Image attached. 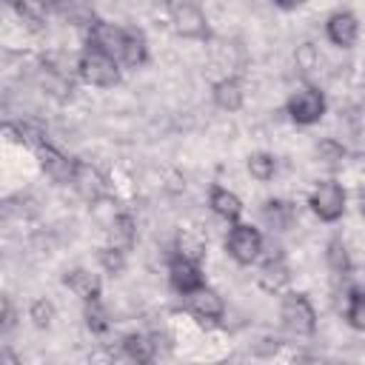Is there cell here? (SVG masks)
<instances>
[{
  "mask_svg": "<svg viewBox=\"0 0 365 365\" xmlns=\"http://www.w3.org/2000/svg\"><path fill=\"white\" fill-rule=\"evenodd\" d=\"M325 34L334 46L339 48H351L356 43V34H359V23L351 11H334L325 23Z\"/></svg>",
  "mask_w": 365,
  "mask_h": 365,
  "instance_id": "7c38bea8",
  "label": "cell"
},
{
  "mask_svg": "<svg viewBox=\"0 0 365 365\" xmlns=\"http://www.w3.org/2000/svg\"><path fill=\"white\" fill-rule=\"evenodd\" d=\"M317 157H319L322 163L334 165L336 160H342V157H345V148H342L339 143H334V140H322V143L317 145Z\"/></svg>",
  "mask_w": 365,
  "mask_h": 365,
  "instance_id": "f1b7e54d",
  "label": "cell"
},
{
  "mask_svg": "<svg viewBox=\"0 0 365 365\" xmlns=\"http://www.w3.org/2000/svg\"><path fill=\"white\" fill-rule=\"evenodd\" d=\"M325 259H328L331 271H336V274H348V271H351V257H348V248H345L342 240H331V242H328Z\"/></svg>",
  "mask_w": 365,
  "mask_h": 365,
  "instance_id": "cb8c5ba5",
  "label": "cell"
},
{
  "mask_svg": "<svg viewBox=\"0 0 365 365\" xmlns=\"http://www.w3.org/2000/svg\"><path fill=\"white\" fill-rule=\"evenodd\" d=\"M51 9H54L63 20H68L71 26H91V23L97 20L88 0H54Z\"/></svg>",
  "mask_w": 365,
  "mask_h": 365,
  "instance_id": "e0dca14e",
  "label": "cell"
},
{
  "mask_svg": "<svg viewBox=\"0 0 365 365\" xmlns=\"http://www.w3.org/2000/svg\"><path fill=\"white\" fill-rule=\"evenodd\" d=\"M123 257H125V251L111 248V245L100 251V262H103V268H106L108 274H120V271H123Z\"/></svg>",
  "mask_w": 365,
  "mask_h": 365,
  "instance_id": "f546056e",
  "label": "cell"
},
{
  "mask_svg": "<svg viewBox=\"0 0 365 365\" xmlns=\"http://www.w3.org/2000/svg\"><path fill=\"white\" fill-rule=\"evenodd\" d=\"M171 20L177 34L182 37H205V14L200 11V6L194 0H177L171 6Z\"/></svg>",
  "mask_w": 365,
  "mask_h": 365,
  "instance_id": "52a82bcc",
  "label": "cell"
},
{
  "mask_svg": "<svg viewBox=\"0 0 365 365\" xmlns=\"http://www.w3.org/2000/svg\"><path fill=\"white\" fill-rule=\"evenodd\" d=\"M208 205H211V211H214L217 217H222L225 222H237L240 214H242L240 197H237L234 191L222 188V185H211V191H208Z\"/></svg>",
  "mask_w": 365,
  "mask_h": 365,
  "instance_id": "9a60e30c",
  "label": "cell"
},
{
  "mask_svg": "<svg viewBox=\"0 0 365 365\" xmlns=\"http://www.w3.org/2000/svg\"><path fill=\"white\" fill-rule=\"evenodd\" d=\"M9 6H14L17 9V14L23 17V20H29V23H43V17H46V11H48V3L46 0H9Z\"/></svg>",
  "mask_w": 365,
  "mask_h": 365,
  "instance_id": "d4e9b609",
  "label": "cell"
},
{
  "mask_svg": "<svg viewBox=\"0 0 365 365\" xmlns=\"http://www.w3.org/2000/svg\"><path fill=\"white\" fill-rule=\"evenodd\" d=\"M77 71L83 77V83L94 86V88H114L120 83V60H114L106 51L97 48H86L80 54Z\"/></svg>",
  "mask_w": 365,
  "mask_h": 365,
  "instance_id": "7a4b0ae2",
  "label": "cell"
},
{
  "mask_svg": "<svg viewBox=\"0 0 365 365\" xmlns=\"http://www.w3.org/2000/svg\"><path fill=\"white\" fill-rule=\"evenodd\" d=\"M177 254H180V257H185V259L200 262V259H202V254H205V245H202V240H197L194 234L182 231V234L177 237Z\"/></svg>",
  "mask_w": 365,
  "mask_h": 365,
  "instance_id": "4316f807",
  "label": "cell"
},
{
  "mask_svg": "<svg viewBox=\"0 0 365 365\" xmlns=\"http://www.w3.org/2000/svg\"><path fill=\"white\" fill-rule=\"evenodd\" d=\"M185 305H188V311H191L194 317L208 319V322H217V319H222V314H225L222 297H220L214 288H208V285H200L197 291L185 294Z\"/></svg>",
  "mask_w": 365,
  "mask_h": 365,
  "instance_id": "30bf717a",
  "label": "cell"
},
{
  "mask_svg": "<svg viewBox=\"0 0 365 365\" xmlns=\"http://www.w3.org/2000/svg\"><path fill=\"white\" fill-rule=\"evenodd\" d=\"M225 248H228V254H231L234 262L251 265V262H257V257H259V251H262V234H259L254 225L231 222Z\"/></svg>",
  "mask_w": 365,
  "mask_h": 365,
  "instance_id": "5b68a950",
  "label": "cell"
},
{
  "mask_svg": "<svg viewBox=\"0 0 365 365\" xmlns=\"http://www.w3.org/2000/svg\"><path fill=\"white\" fill-rule=\"evenodd\" d=\"M262 220H265L274 231H285V228L291 225V220H294V211H291V205L282 202V200H268V202L262 205Z\"/></svg>",
  "mask_w": 365,
  "mask_h": 365,
  "instance_id": "44dd1931",
  "label": "cell"
},
{
  "mask_svg": "<svg viewBox=\"0 0 365 365\" xmlns=\"http://www.w3.org/2000/svg\"><path fill=\"white\" fill-rule=\"evenodd\" d=\"M279 319L282 325L297 336H311L317 331V311L302 291H285L279 302Z\"/></svg>",
  "mask_w": 365,
  "mask_h": 365,
  "instance_id": "6da1fadb",
  "label": "cell"
},
{
  "mask_svg": "<svg viewBox=\"0 0 365 365\" xmlns=\"http://www.w3.org/2000/svg\"><path fill=\"white\" fill-rule=\"evenodd\" d=\"M86 328L91 331V334H106L108 331V314H106V308L100 305V299H94V302H86Z\"/></svg>",
  "mask_w": 365,
  "mask_h": 365,
  "instance_id": "484cf974",
  "label": "cell"
},
{
  "mask_svg": "<svg viewBox=\"0 0 365 365\" xmlns=\"http://www.w3.org/2000/svg\"><path fill=\"white\" fill-rule=\"evenodd\" d=\"M285 111H288V117H291L297 125H314V123H319L322 114H325V97H322L319 88L302 86V88H297V91L288 97Z\"/></svg>",
  "mask_w": 365,
  "mask_h": 365,
  "instance_id": "3957f363",
  "label": "cell"
},
{
  "mask_svg": "<svg viewBox=\"0 0 365 365\" xmlns=\"http://www.w3.org/2000/svg\"><path fill=\"white\" fill-rule=\"evenodd\" d=\"M308 205L322 222H336L345 214V188L339 182H334V180H322L311 191Z\"/></svg>",
  "mask_w": 365,
  "mask_h": 365,
  "instance_id": "277c9868",
  "label": "cell"
},
{
  "mask_svg": "<svg viewBox=\"0 0 365 365\" xmlns=\"http://www.w3.org/2000/svg\"><path fill=\"white\" fill-rule=\"evenodd\" d=\"M279 9H297V6H302L305 0H274Z\"/></svg>",
  "mask_w": 365,
  "mask_h": 365,
  "instance_id": "1f68e13d",
  "label": "cell"
},
{
  "mask_svg": "<svg viewBox=\"0 0 365 365\" xmlns=\"http://www.w3.org/2000/svg\"><path fill=\"white\" fill-rule=\"evenodd\" d=\"M125 31L128 29H120L114 23H106V20H94L88 26V48H97V51H106L111 54L114 60H120V51H123V40H125Z\"/></svg>",
  "mask_w": 365,
  "mask_h": 365,
  "instance_id": "8992f818",
  "label": "cell"
},
{
  "mask_svg": "<svg viewBox=\"0 0 365 365\" xmlns=\"http://www.w3.org/2000/svg\"><path fill=\"white\" fill-rule=\"evenodd\" d=\"M248 171H251V177L257 182H268L274 177V171H277V160L271 154H265V151H257V154L248 157Z\"/></svg>",
  "mask_w": 365,
  "mask_h": 365,
  "instance_id": "603a6c76",
  "label": "cell"
},
{
  "mask_svg": "<svg viewBox=\"0 0 365 365\" xmlns=\"http://www.w3.org/2000/svg\"><path fill=\"white\" fill-rule=\"evenodd\" d=\"M168 279H171V288L177 291V294H191V291H197L200 285H205V279H202V271H200V262H194V259H185V257H174L171 259V265H168Z\"/></svg>",
  "mask_w": 365,
  "mask_h": 365,
  "instance_id": "9c48e42d",
  "label": "cell"
},
{
  "mask_svg": "<svg viewBox=\"0 0 365 365\" xmlns=\"http://www.w3.org/2000/svg\"><path fill=\"white\" fill-rule=\"evenodd\" d=\"M148 57V48H145V40L143 34L137 31H125V40H123V51H120V66H128V68H140Z\"/></svg>",
  "mask_w": 365,
  "mask_h": 365,
  "instance_id": "ffe728a7",
  "label": "cell"
},
{
  "mask_svg": "<svg viewBox=\"0 0 365 365\" xmlns=\"http://www.w3.org/2000/svg\"><path fill=\"white\" fill-rule=\"evenodd\" d=\"M356 202H359V214L365 217V188L359 191V197H356Z\"/></svg>",
  "mask_w": 365,
  "mask_h": 365,
  "instance_id": "d6a6232c",
  "label": "cell"
},
{
  "mask_svg": "<svg viewBox=\"0 0 365 365\" xmlns=\"http://www.w3.org/2000/svg\"><path fill=\"white\" fill-rule=\"evenodd\" d=\"M63 285H66L71 294H77L83 302H94V299H100V277L91 274V271H86V268H74V271H68V274L63 277Z\"/></svg>",
  "mask_w": 365,
  "mask_h": 365,
  "instance_id": "5bb4252c",
  "label": "cell"
},
{
  "mask_svg": "<svg viewBox=\"0 0 365 365\" xmlns=\"http://www.w3.org/2000/svg\"><path fill=\"white\" fill-rule=\"evenodd\" d=\"M345 319H348L351 328L365 331V291H362V288H351V291H348Z\"/></svg>",
  "mask_w": 365,
  "mask_h": 365,
  "instance_id": "7402d4cb",
  "label": "cell"
},
{
  "mask_svg": "<svg viewBox=\"0 0 365 365\" xmlns=\"http://www.w3.org/2000/svg\"><path fill=\"white\" fill-rule=\"evenodd\" d=\"M288 279H291V274H288V265H285V259L279 254L271 257V259H265L262 268H259V274H257L259 288L268 291V294H282L285 285H288Z\"/></svg>",
  "mask_w": 365,
  "mask_h": 365,
  "instance_id": "4fadbf2b",
  "label": "cell"
},
{
  "mask_svg": "<svg viewBox=\"0 0 365 365\" xmlns=\"http://www.w3.org/2000/svg\"><path fill=\"white\" fill-rule=\"evenodd\" d=\"M34 154H37V160H40V168H43L54 182H71V177H74V163H77V160H68V157L60 154L51 143L37 145Z\"/></svg>",
  "mask_w": 365,
  "mask_h": 365,
  "instance_id": "8fae6325",
  "label": "cell"
},
{
  "mask_svg": "<svg viewBox=\"0 0 365 365\" xmlns=\"http://www.w3.org/2000/svg\"><path fill=\"white\" fill-rule=\"evenodd\" d=\"M29 317H31V322H34L37 328H48L51 319H54V305H51V299H46V297L34 299L31 308H29Z\"/></svg>",
  "mask_w": 365,
  "mask_h": 365,
  "instance_id": "83f0119b",
  "label": "cell"
},
{
  "mask_svg": "<svg viewBox=\"0 0 365 365\" xmlns=\"http://www.w3.org/2000/svg\"><path fill=\"white\" fill-rule=\"evenodd\" d=\"M71 185L77 188V194H80L86 202H100V200H106V180H103V174H100L94 165L83 163V160L74 163Z\"/></svg>",
  "mask_w": 365,
  "mask_h": 365,
  "instance_id": "ba28073f",
  "label": "cell"
},
{
  "mask_svg": "<svg viewBox=\"0 0 365 365\" xmlns=\"http://www.w3.org/2000/svg\"><path fill=\"white\" fill-rule=\"evenodd\" d=\"M211 97H214V103H217L222 111H237V108H242V86H240V80H234V77L217 80L214 88H211Z\"/></svg>",
  "mask_w": 365,
  "mask_h": 365,
  "instance_id": "ac0fdd59",
  "label": "cell"
},
{
  "mask_svg": "<svg viewBox=\"0 0 365 365\" xmlns=\"http://www.w3.org/2000/svg\"><path fill=\"white\" fill-rule=\"evenodd\" d=\"M134 237H137V228H134V217L125 214V211H117L108 222V245L111 248H120V251H128L134 245Z\"/></svg>",
  "mask_w": 365,
  "mask_h": 365,
  "instance_id": "2e32d148",
  "label": "cell"
},
{
  "mask_svg": "<svg viewBox=\"0 0 365 365\" xmlns=\"http://www.w3.org/2000/svg\"><path fill=\"white\" fill-rule=\"evenodd\" d=\"M11 317H14V314H11V299H9V297H3V331H9V328H11V322H14Z\"/></svg>",
  "mask_w": 365,
  "mask_h": 365,
  "instance_id": "4dcf8cb0",
  "label": "cell"
},
{
  "mask_svg": "<svg viewBox=\"0 0 365 365\" xmlns=\"http://www.w3.org/2000/svg\"><path fill=\"white\" fill-rule=\"evenodd\" d=\"M123 351H125V356H128V359H134V362L145 365V362H151V359L157 356V336L128 334V336L123 339Z\"/></svg>",
  "mask_w": 365,
  "mask_h": 365,
  "instance_id": "d6986e66",
  "label": "cell"
}]
</instances>
